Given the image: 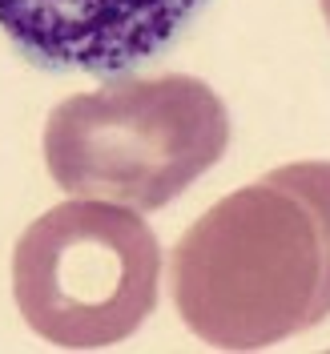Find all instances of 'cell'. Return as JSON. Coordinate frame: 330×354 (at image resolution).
<instances>
[{
	"instance_id": "6da1fadb",
	"label": "cell",
	"mask_w": 330,
	"mask_h": 354,
	"mask_svg": "<svg viewBox=\"0 0 330 354\" xmlns=\"http://www.w3.org/2000/svg\"><path fill=\"white\" fill-rule=\"evenodd\" d=\"M174 306L214 351H266L330 314V161L282 165L205 209L169 258Z\"/></svg>"
},
{
	"instance_id": "7a4b0ae2",
	"label": "cell",
	"mask_w": 330,
	"mask_h": 354,
	"mask_svg": "<svg viewBox=\"0 0 330 354\" xmlns=\"http://www.w3.org/2000/svg\"><path fill=\"white\" fill-rule=\"evenodd\" d=\"M230 145V117L198 77L109 81L48 113L44 165L73 198H105L141 214L181 198Z\"/></svg>"
},
{
	"instance_id": "3957f363",
	"label": "cell",
	"mask_w": 330,
	"mask_h": 354,
	"mask_svg": "<svg viewBox=\"0 0 330 354\" xmlns=\"http://www.w3.org/2000/svg\"><path fill=\"white\" fill-rule=\"evenodd\" d=\"M161 245L141 209L73 198L33 221L12 250L24 322L61 351H105L157 306Z\"/></svg>"
},
{
	"instance_id": "277c9868",
	"label": "cell",
	"mask_w": 330,
	"mask_h": 354,
	"mask_svg": "<svg viewBox=\"0 0 330 354\" xmlns=\"http://www.w3.org/2000/svg\"><path fill=\"white\" fill-rule=\"evenodd\" d=\"M205 0H0V32L37 68L117 77L185 32Z\"/></svg>"
}]
</instances>
